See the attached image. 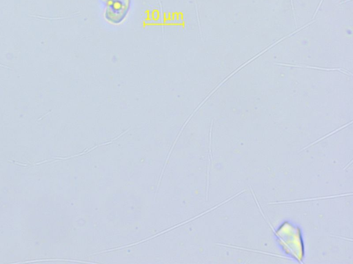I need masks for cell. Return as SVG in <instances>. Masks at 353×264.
<instances>
[{
    "label": "cell",
    "instance_id": "cell-1",
    "mask_svg": "<svg viewBox=\"0 0 353 264\" xmlns=\"http://www.w3.org/2000/svg\"><path fill=\"white\" fill-rule=\"evenodd\" d=\"M250 190L261 215L272 230L276 241L284 254L297 263H303L305 245L301 228L295 223L286 220L282 222L276 229H274L265 217L252 188Z\"/></svg>",
    "mask_w": 353,
    "mask_h": 264
},
{
    "label": "cell",
    "instance_id": "cell-2",
    "mask_svg": "<svg viewBox=\"0 0 353 264\" xmlns=\"http://www.w3.org/2000/svg\"><path fill=\"white\" fill-rule=\"evenodd\" d=\"M105 6V19L111 23H121L130 8L131 0H101Z\"/></svg>",
    "mask_w": 353,
    "mask_h": 264
},
{
    "label": "cell",
    "instance_id": "cell-3",
    "mask_svg": "<svg viewBox=\"0 0 353 264\" xmlns=\"http://www.w3.org/2000/svg\"><path fill=\"white\" fill-rule=\"evenodd\" d=\"M347 195V194L345 193L343 195L341 194V195H332V196H327V197H315V198H307V199H296V200H291V201H276V202H271V203H270V204H288V203L300 202V201H314V200H318V199H323L343 197V196H345Z\"/></svg>",
    "mask_w": 353,
    "mask_h": 264
}]
</instances>
